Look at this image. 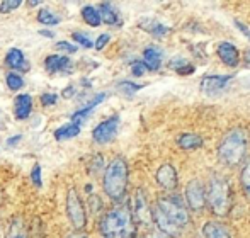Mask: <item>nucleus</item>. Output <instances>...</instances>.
Returning <instances> with one entry per match:
<instances>
[{"mask_svg": "<svg viewBox=\"0 0 250 238\" xmlns=\"http://www.w3.org/2000/svg\"><path fill=\"white\" fill-rule=\"evenodd\" d=\"M151 219L162 235L170 238L181 237L182 232L191 225L189 209L186 208L182 199L174 194L162 196L157 199L155 208L151 209Z\"/></svg>", "mask_w": 250, "mask_h": 238, "instance_id": "obj_1", "label": "nucleus"}, {"mask_svg": "<svg viewBox=\"0 0 250 238\" xmlns=\"http://www.w3.org/2000/svg\"><path fill=\"white\" fill-rule=\"evenodd\" d=\"M249 152V133L245 128H231L218 145V160L227 167L240 165Z\"/></svg>", "mask_w": 250, "mask_h": 238, "instance_id": "obj_2", "label": "nucleus"}, {"mask_svg": "<svg viewBox=\"0 0 250 238\" xmlns=\"http://www.w3.org/2000/svg\"><path fill=\"white\" fill-rule=\"evenodd\" d=\"M101 233L104 238H131L135 230V221L131 216V208L121 204L109 209L101 218Z\"/></svg>", "mask_w": 250, "mask_h": 238, "instance_id": "obj_3", "label": "nucleus"}, {"mask_svg": "<svg viewBox=\"0 0 250 238\" xmlns=\"http://www.w3.org/2000/svg\"><path fill=\"white\" fill-rule=\"evenodd\" d=\"M128 163L123 157H116L107 163L104 177H102V187L112 201L119 202L125 198L126 189H128Z\"/></svg>", "mask_w": 250, "mask_h": 238, "instance_id": "obj_4", "label": "nucleus"}, {"mask_svg": "<svg viewBox=\"0 0 250 238\" xmlns=\"http://www.w3.org/2000/svg\"><path fill=\"white\" fill-rule=\"evenodd\" d=\"M206 204L214 216H227L231 209V189L228 180L220 176H213L206 189Z\"/></svg>", "mask_w": 250, "mask_h": 238, "instance_id": "obj_5", "label": "nucleus"}, {"mask_svg": "<svg viewBox=\"0 0 250 238\" xmlns=\"http://www.w3.org/2000/svg\"><path fill=\"white\" fill-rule=\"evenodd\" d=\"M66 215L72 223V226L77 232H82L87 226V211L83 206L82 199H80L79 192L75 187H70L66 192Z\"/></svg>", "mask_w": 250, "mask_h": 238, "instance_id": "obj_6", "label": "nucleus"}, {"mask_svg": "<svg viewBox=\"0 0 250 238\" xmlns=\"http://www.w3.org/2000/svg\"><path fill=\"white\" fill-rule=\"evenodd\" d=\"M186 201L188 208L194 213H199L206 208V189L199 178H192L186 185Z\"/></svg>", "mask_w": 250, "mask_h": 238, "instance_id": "obj_7", "label": "nucleus"}, {"mask_svg": "<svg viewBox=\"0 0 250 238\" xmlns=\"http://www.w3.org/2000/svg\"><path fill=\"white\" fill-rule=\"evenodd\" d=\"M131 216L135 225H150L151 223V208L146 192L143 189H136L135 198H133V209Z\"/></svg>", "mask_w": 250, "mask_h": 238, "instance_id": "obj_8", "label": "nucleus"}, {"mask_svg": "<svg viewBox=\"0 0 250 238\" xmlns=\"http://www.w3.org/2000/svg\"><path fill=\"white\" fill-rule=\"evenodd\" d=\"M118 128H119V116L118 114L104 119V121L99 122V124L94 128V131H92L94 141L99 143V145H107V143H111L112 139L116 138V135H118Z\"/></svg>", "mask_w": 250, "mask_h": 238, "instance_id": "obj_9", "label": "nucleus"}, {"mask_svg": "<svg viewBox=\"0 0 250 238\" xmlns=\"http://www.w3.org/2000/svg\"><path fill=\"white\" fill-rule=\"evenodd\" d=\"M231 79H233V75H206L201 79L199 90L208 97L220 96L227 89V85L230 83Z\"/></svg>", "mask_w": 250, "mask_h": 238, "instance_id": "obj_10", "label": "nucleus"}, {"mask_svg": "<svg viewBox=\"0 0 250 238\" xmlns=\"http://www.w3.org/2000/svg\"><path fill=\"white\" fill-rule=\"evenodd\" d=\"M155 180L165 191H175L179 185V176L177 170L172 163H164V165L158 167L157 174H155Z\"/></svg>", "mask_w": 250, "mask_h": 238, "instance_id": "obj_11", "label": "nucleus"}, {"mask_svg": "<svg viewBox=\"0 0 250 238\" xmlns=\"http://www.w3.org/2000/svg\"><path fill=\"white\" fill-rule=\"evenodd\" d=\"M216 55H218V58L225 63V65L231 66V68L238 66V63H240V53H238L237 46L231 44V43H228V41H223V43L218 44Z\"/></svg>", "mask_w": 250, "mask_h": 238, "instance_id": "obj_12", "label": "nucleus"}, {"mask_svg": "<svg viewBox=\"0 0 250 238\" xmlns=\"http://www.w3.org/2000/svg\"><path fill=\"white\" fill-rule=\"evenodd\" d=\"M33 113V97L29 94H19L14 100V116L19 121L27 119Z\"/></svg>", "mask_w": 250, "mask_h": 238, "instance_id": "obj_13", "label": "nucleus"}, {"mask_svg": "<svg viewBox=\"0 0 250 238\" xmlns=\"http://www.w3.org/2000/svg\"><path fill=\"white\" fill-rule=\"evenodd\" d=\"M5 63L9 68L16 70L17 72H27L29 70V61L26 60V57H24L22 50H19V48H10L9 51H7L5 55Z\"/></svg>", "mask_w": 250, "mask_h": 238, "instance_id": "obj_14", "label": "nucleus"}, {"mask_svg": "<svg viewBox=\"0 0 250 238\" xmlns=\"http://www.w3.org/2000/svg\"><path fill=\"white\" fill-rule=\"evenodd\" d=\"M105 97H107V94H97L96 97H92V99L89 100L87 104H83L82 107H80L79 111H75V113L72 114V122H77V124H80L82 126V122L85 121V118L89 116L90 113H92L94 109H96L97 106H99L101 102H104L105 100Z\"/></svg>", "mask_w": 250, "mask_h": 238, "instance_id": "obj_15", "label": "nucleus"}, {"mask_svg": "<svg viewBox=\"0 0 250 238\" xmlns=\"http://www.w3.org/2000/svg\"><path fill=\"white\" fill-rule=\"evenodd\" d=\"M44 66L50 73H62V72H70L73 66L72 60L63 55H51L44 60Z\"/></svg>", "mask_w": 250, "mask_h": 238, "instance_id": "obj_16", "label": "nucleus"}, {"mask_svg": "<svg viewBox=\"0 0 250 238\" xmlns=\"http://www.w3.org/2000/svg\"><path fill=\"white\" fill-rule=\"evenodd\" d=\"M177 145L181 150H186V152H194L203 146V136L198 135V133H182L177 138Z\"/></svg>", "mask_w": 250, "mask_h": 238, "instance_id": "obj_17", "label": "nucleus"}, {"mask_svg": "<svg viewBox=\"0 0 250 238\" xmlns=\"http://www.w3.org/2000/svg\"><path fill=\"white\" fill-rule=\"evenodd\" d=\"M204 238H231L230 232L225 225L218 221H206L203 225Z\"/></svg>", "mask_w": 250, "mask_h": 238, "instance_id": "obj_18", "label": "nucleus"}, {"mask_svg": "<svg viewBox=\"0 0 250 238\" xmlns=\"http://www.w3.org/2000/svg\"><path fill=\"white\" fill-rule=\"evenodd\" d=\"M80 131H82V126L77 124V122H66V124L60 126L58 129H55V139H58V141H63V139H72L75 138V136L80 135Z\"/></svg>", "mask_w": 250, "mask_h": 238, "instance_id": "obj_19", "label": "nucleus"}, {"mask_svg": "<svg viewBox=\"0 0 250 238\" xmlns=\"http://www.w3.org/2000/svg\"><path fill=\"white\" fill-rule=\"evenodd\" d=\"M99 16H101V22L107 24V26H116L119 24V14L118 10L112 7V3L109 2H102L99 3Z\"/></svg>", "mask_w": 250, "mask_h": 238, "instance_id": "obj_20", "label": "nucleus"}, {"mask_svg": "<svg viewBox=\"0 0 250 238\" xmlns=\"http://www.w3.org/2000/svg\"><path fill=\"white\" fill-rule=\"evenodd\" d=\"M138 26L142 27L143 31L150 33L151 36H155V38L165 36V34H168V31H170L167 26H164V24L158 22V20H155V19H142L138 22Z\"/></svg>", "mask_w": 250, "mask_h": 238, "instance_id": "obj_21", "label": "nucleus"}, {"mask_svg": "<svg viewBox=\"0 0 250 238\" xmlns=\"http://www.w3.org/2000/svg\"><path fill=\"white\" fill-rule=\"evenodd\" d=\"M143 63L146 70H158L162 65V51L155 46H148L143 50Z\"/></svg>", "mask_w": 250, "mask_h": 238, "instance_id": "obj_22", "label": "nucleus"}, {"mask_svg": "<svg viewBox=\"0 0 250 238\" xmlns=\"http://www.w3.org/2000/svg\"><path fill=\"white\" fill-rule=\"evenodd\" d=\"M168 66H170L172 70H175L179 75H191V73H194V70H196L194 65H191L188 60L181 58V57L172 58L170 61H168Z\"/></svg>", "mask_w": 250, "mask_h": 238, "instance_id": "obj_23", "label": "nucleus"}, {"mask_svg": "<svg viewBox=\"0 0 250 238\" xmlns=\"http://www.w3.org/2000/svg\"><path fill=\"white\" fill-rule=\"evenodd\" d=\"M82 19L87 26L90 27H99L101 26V16H99V10L92 5H85L82 9Z\"/></svg>", "mask_w": 250, "mask_h": 238, "instance_id": "obj_24", "label": "nucleus"}, {"mask_svg": "<svg viewBox=\"0 0 250 238\" xmlns=\"http://www.w3.org/2000/svg\"><path fill=\"white\" fill-rule=\"evenodd\" d=\"M5 238H29L27 237V230H26V225L21 218L14 219L12 225H10L9 232H7V237Z\"/></svg>", "mask_w": 250, "mask_h": 238, "instance_id": "obj_25", "label": "nucleus"}, {"mask_svg": "<svg viewBox=\"0 0 250 238\" xmlns=\"http://www.w3.org/2000/svg\"><path fill=\"white\" fill-rule=\"evenodd\" d=\"M36 19L40 24H43V26H50V27L60 24V20H62L56 14H53L51 10H48V9H41L40 12H38Z\"/></svg>", "mask_w": 250, "mask_h": 238, "instance_id": "obj_26", "label": "nucleus"}, {"mask_svg": "<svg viewBox=\"0 0 250 238\" xmlns=\"http://www.w3.org/2000/svg\"><path fill=\"white\" fill-rule=\"evenodd\" d=\"M5 83H7V87L12 90V92H17V90H21L24 87L22 77H21L19 73H16V72H9V73H7Z\"/></svg>", "mask_w": 250, "mask_h": 238, "instance_id": "obj_27", "label": "nucleus"}, {"mask_svg": "<svg viewBox=\"0 0 250 238\" xmlns=\"http://www.w3.org/2000/svg\"><path fill=\"white\" fill-rule=\"evenodd\" d=\"M118 89L121 90L123 94H126V96H133V94H136L140 89H143V85L131 82V80H123V82L118 83Z\"/></svg>", "mask_w": 250, "mask_h": 238, "instance_id": "obj_28", "label": "nucleus"}, {"mask_svg": "<svg viewBox=\"0 0 250 238\" xmlns=\"http://www.w3.org/2000/svg\"><path fill=\"white\" fill-rule=\"evenodd\" d=\"M240 184H242V189H244V192L250 198V162L245 163L244 169H242V172H240Z\"/></svg>", "mask_w": 250, "mask_h": 238, "instance_id": "obj_29", "label": "nucleus"}, {"mask_svg": "<svg viewBox=\"0 0 250 238\" xmlns=\"http://www.w3.org/2000/svg\"><path fill=\"white\" fill-rule=\"evenodd\" d=\"M72 40H75L77 43L80 44V46H83V48H92L94 46V43H92V40H90L89 36H87L85 33H80V31H73L72 33Z\"/></svg>", "mask_w": 250, "mask_h": 238, "instance_id": "obj_30", "label": "nucleus"}, {"mask_svg": "<svg viewBox=\"0 0 250 238\" xmlns=\"http://www.w3.org/2000/svg\"><path fill=\"white\" fill-rule=\"evenodd\" d=\"M21 5H22L21 0H3V2H0V14H10L16 9H19Z\"/></svg>", "mask_w": 250, "mask_h": 238, "instance_id": "obj_31", "label": "nucleus"}, {"mask_svg": "<svg viewBox=\"0 0 250 238\" xmlns=\"http://www.w3.org/2000/svg\"><path fill=\"white\" fill-rule=\"evenodd\" d=\"M31 180H33V184L36 185L38 189L43 187V178H41V167L38 165V163L33 167V170H31Z\"/></svg>", "mask_w": 250, "mask_h": 238, "instance_id": "obj_32", "label": "nucleus"}, {"mask_svg": "<svg viewBox=\"0 0 250 238\" xmlns=\"http://www.w3.org/2000/svg\"><path fill=\"white\" fill-rule=\"evenodd\" d=\"M131 73L135 77H142V75H145V72H146V66H145V63L143 61H140V60H135V61H131Z\"/></svg>", "mask_w": 250, "mask_h": 238, "instance_id": "obj_33", "label": "nucleus"}, {"mask_svg": "<svg viewBox=\"0 0 250 238\" xmlns=\"http://www.w3.org/2000/svg\"><path fill=\"white\" fill-rule=\"evenodd\" d=\"M56 50L65 51V53H70V55L77 53V46L72 43H68V41H58V43H56Z\"/></svg>", "mask_w": 250, "mask_h": 238, "instance_id": "obj_34", "label": "nucleus"}, {"mask_svg": "<svg viewBox=\"0 0 250 238\" xmlns=\"http://www.w3.org/2000/svg\"><path fill=\"white\" fill-rule=\"evenodd\" d=\"M58 102V96L56 94H51V92H46L41 96V104L43 107H50V106H55Z\"/></svg>", "mask_w": 250, "mask_h": 238, "instance_id": "obj_35", "label": "nucleus"}, {"mask_svg": "<svg viewBox=\"0 0 250 238\" xmlns=\"http://www.w3.org/2000/svg\"><path fill=\"white\" fill-rule=\"evenodd\" d=\"M109 40H111V36L109 34H101L99 38H97V41L94 43V48H96L97 51H101V50H104L105 46H107V43H109Z\"/></svg>", "mask_w": 250, "mask_h": 238, "instance_id": "obj_36", "label": "nucleus"}, {"mask_svg": "<svg viewBox=\"0 0 250 238\" xmlns=\"http://www.w3.org/2000/svg\"><path fill=\"white\" fill-rule=\"evenodd\" d=\"M235 26H237V29L240 31L242 34H245V36H247V40H250V27L247 26V24H244L242 20L235 19Z\"/></svg>", "mask_w": 250, "mask_h": 238, "instance_id": "obj_37", "label": "nucleus"}, {"mask_svg": "<svg viewBox=\"0 0 250 238\" xmlns=\"http://www.w3.org/2000/svg\"><path fill=\"white\" fill-rule=\"evenodd\" d=\"M89 204L92 206V215H96V213L101 209V206H102L101 204V198H99V196H92V198L89 199Z\"/></svg>", "mask_w": 250, "mask_h": 238, "instance_id": "obj_38", "label": "nucleus"}, {"mask_svg": "<svg viewBox=\"0 0 250 238\" xmlns=\"http://www.w3.org/2000/svg\"><path fill=\"white\" fill-rule=\"evenodd\" d=\"M21 138H22V136H21V135H17V136H12V138H9V139H7V146H14V145H17V143L21 141Z\"/></svg>", "mask_w": 250, "mask_h": 238, "instance_id": "obj_39", "label": "nucleus"}, {"mask_svg": "<svg viewBox=\"0 0 250 238\" xmlns=\"http://www.w3.org/2000/svg\"><path fill=\"white\" fill-rule=\"evenodd\" d=\"M244 66L245 68L250 70V50L245 51V57H244Z\"/></svg>", "mask_w": 250, "mask_h": 238, "instance_id": "obj_40", "label": "nucleus"}, {"mask_svg": "<svg viewBox=\"0 0 250 238\" xmlns=\"http://www.w3.org/2000/svg\"><path fill=\"white\" fill-rule=\"evenodd\" d=\"M40 34H41V36H44V38H50V40L55 38V33H51V31H48V29H41Z\"/></svg>", "mask_w": 250, "mask_h": 238, "instance_id": "obj_41", "label": "nucleus"}, {"mask_svg": "<svg viewBox=\"0 0 250 238\" xmlns=\"http://www.w3.org/2000/svg\"><path fill=\"white\" fill-rule=\"evenodd\" d=\"M70 238H87L85 235H83V233L82 232H75V233H73V235L72 237H70Z\"/></svg>", "mask_w": 250, "mask_h": 238, "instance_id": "obj_42", "label": "nucleus"}, {"mask_svg": "<svg viewBox=\"0 0 250 238\" xmlns=\"http://www.w3.org/2000/svg\"><path fill=\"white\" fill-rule=\"evenodd\" d=\"M40 3H41V2H29V5H31V7H38Z\"/></svg>", "mask_w": 250, "mask_h": 238, "instance_id": "obj_43", "label": "nucleus"}, {"mask_svg": "<svg viewBox=\"0 0 250 238\" xmlns=\"http://www.w3.org/2000/svg\"><path fill=\"white\" fill-rule=\"evenodd\" d=\"M131 238H145V237H138V235H135V237H131Z\"/></svg>", "mask_w": 250, "mask_h": 238, "instance_id": "obj_44", "label": "nucleus"}]
</instances>
